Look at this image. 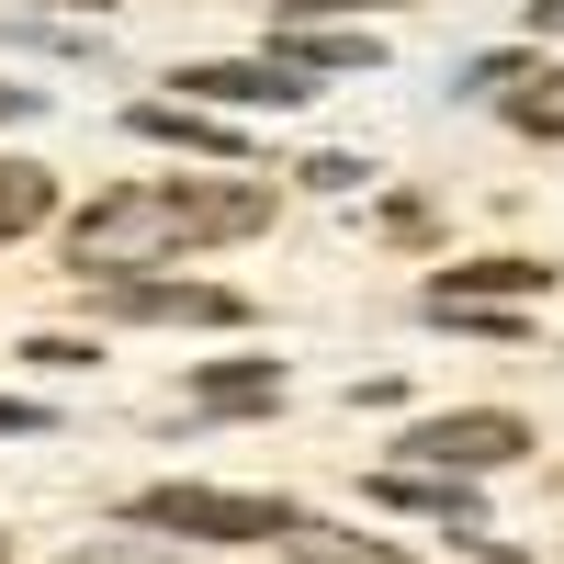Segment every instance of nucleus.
<instances>
[{"instance_id": "nucleus-7", "label": "nucleus", "mask_w": 564, "mask_h": 564, "mask_svg": "<svg viewBox=\"0 0 564 564\" xmlns=\"http://www.w3.org/2000/svg\"><path fill=\"white\" fill-rule=\"evenodd\" d=\"M542 282H553L542 260H475V271H441V282H430V305H531Z\"/></svg>"}, {"instance_id": "nucleus-16", "label": "nucleus", "mask_w": 564, "mask_h": 564, "mask_svg": "<svg viewBox=\"0 0 564 564\" xmlns=\"http://www.w3.org/2000/svg\"><path fill=\"white\" fill-rule=\"evenodd\" d=\"M12 113H34V90H12V79H0V124H12Z\"/></svg>"}, {"instance_id": "nucleus-12", "label": "nucleus", "mask_w": 564, "mask_h": 564, "mask_svg": "<svg viewBox=\"0 0 564 564\" xmlns=\"http://www.w3.org/2000/svg\"><path fill=\"white\" fill-rule=\"evenodd\" d=\"M193 395H204V406H282V372H271V361H249V372H204Z\"/></svg>"}, {"instance_id": "nucleus-18", "label": "nucleus", "mask_w": 564, "mask_h": 564, "mask_svg": "<svg viewBox=\"0 0 564 564\" xmlns=\"http://www.w3.org/2000/svg\"><path fill=\"white\" fill-rule=\"evenodd\" d=\"M0 553H12V542H0Z\"/></svg>"}, {"instance_id": "nucleus-13", "label": "nucleus", "mask_w": 564, "mask_h": 564, "mask_svg": "<svg viewBox=\"0 0 564 564\" xmlns=\"http://www.w3.org/2000/svg\"><path fill=\"white\" fill-rule=\"evenodd\" d=\"M79 564H181V553H148V542H90Z\"/></svg>"}, {"instance_id": "nucleus-10", "label": "nucleus", "mask_w": 564, "mask_h": 564, "mask_svg": "<svg viewBox=\"0 0 564 564\" xmlns=\"http://www.w3.org/2000/svg\"><path fill=\"white\" fill-rule=\"evenodd\" d=\"M372 497H384V508H441V520H475V497H463L452 475H372Z\"/></svg>"}, {"instance_id": "nucleus-14", "label": "nucleus", "mask_w": 564, "mask_h": 564, "mask_svg": "<svg viewBox=\"0 0 564 564\" xmlns=\"http://www.w3.org/2000/svg\"><path fill=\"white\" fill-rule=\"evenodd\" d=\"M12 430H45V406H0V441H12Z\"/></svg>"}, {"instance_id": "nucleus-1", "label": "nucleus", "mask_w": 564, "mask_h": 564, "mask_svg": "<svg viewBox=\"0 0 564 564\" xmlns=\"http://www.w3.org/2000/svg\"><path fill=\"white\" fill-rule=\"evenodd\" d=\"M260 226H271V193H249V181H124V193H102L68 226V260L79 271H148L170 249L260 238Z\"/></svg>"}, {"instance_id": "nucleus-17", "label": "nucleus", "mask_w": 564, "mask_h": 564, "mask_svg": "<svg viewBox=\"0 0 564 564\" xmlns=\"http://www.w3.org/2000/svg\"><path fill=\"white\" fill-rule=\"evenodd\" d=\"M531 23H542V34H564V0H531Z\"/></svg>"}, {"instance_id": "nucleus-6", "label": "nucleus", "mask_w": 564, "mask_h": 564, "mask_svg": "<svg viewBox=\"0 0 564 564\" xmlns=\"http://www.w3.org/2000/svg\"><path fill=\"white\" fill-rule=\"evenodd\" d=\"M170 90H204V102H260V113H282V102H305V68H181Z\"/></svg>"}, {"instance_id": "nucleus-5", "label": "nucleus", "mask_w": 564, "mask_h": 564, "mask_svg": "<svg viewBox=\"0 0 564 564\" xmlns=\"http://www.w3.org/2000/svg\"><path fill=\"white\" fill-rule=\"evenodd\" d=\"M475 90H497V102H508V124H520V135H564V68H475Z\"/></svg>"}, {"instance_id": "nucleus-4", "label": "nucleus", "mask_w": 564, "mask_h": 564, "mask_svg": "<svg viewBox=\"0 0 564 564\" xmlns=\"http://www.w3.org/2000/svg\"><path fill=\"white\" fill-rule=\"evenodd\" d=\"M102 305L135 316V327H238V316H249L238 294H204V282H113Z\"/></svg>"}, {"instance_id": "nucleus-3", "label": "nucleus", "mask_w": 564, "mask_h": 564, "mask_svg": "<svg viewBox=\"0 0 564 564\" xmlns=\"http://www.w3.org/2000/svg\"><path fill=\"white\" fill-rule=\"evenodd\" d=\"M406 452L430 463V475H486V463L531 452V430H520V417H497V406H463V417H417Z\"/></svg>"}, {"instance_id": "nucleus-2", "label": "nucleus", "mask_w": 564, "mask_h": 564, "mask_svg": "<svg viewBox=\"0 0 564 564\" xmlns=\"http://www.w3.org/2000/svg\"><path fill=\"white\" fill-rule=\"evenodd\" d=\"M135 520H148V531H193V542H282L294 508H282V497H226V486H148Z\"/></svg>"}, {"instance_id": "nucleus-15", "label": "nucleus", "mask_w": 564, "mask_h": 564, "mask_svg": "<svg viewBox=\"0 0 564 564\" xmlns=\"http://www.w3.org/2000/svg\"><path fill=\"white\" fill-rule=\"evenodd\" d=\"M282 12H372V0H282Z\"/></svg>"}, {"instance_id": "nucleus-9", "label": "nucleus", "mask_w": 564, "mask_h": 564, "mask_svg": "<svg viewBox=\"0 0 564 564\" xmlns=\"http://www.w3.org/2000/svg\"><path fill=\"white\" fill-rule=\"evenodd\" d=\"M124 124H135V135H159V148H204V159H238V135H226V124H204V113H170V102H135Z\"/></svg>"}, {"instance_id": "nucleus-8", "label": "nucleus", "mask_w": 564, "mask_h": 564, "mask_svg": "<svg viewBox=\"0 0 564 564\" xmlns=\"http://www.w3.org/2000/svg\"><path fill=\"white\" fill-rule=\"evenodd\" d=\"M45 215H57V170H34V159H0V238H34Z\"/></svg>"}, {"instance_id": "nucleus-11", "label": "nucleus", "mask_w": 564, "mask_h": 564, "mask_svg": "<svg viewBox=\"0 0 564 564\" xmlns=\"http://www.w3.org/2000/svg\"><path fill=\"white\" fill-rule=\"evenodd\" d=\"M282 553H305V564H406V553H372V542H350V531H316V520H294V531H282Z\"/></svg>"}]
</instances>
